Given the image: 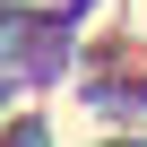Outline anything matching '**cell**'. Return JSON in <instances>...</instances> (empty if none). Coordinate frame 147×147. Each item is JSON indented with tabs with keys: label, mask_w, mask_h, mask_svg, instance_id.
Instances as JSON below:
<instances>
[{
	"label": "cell",
	"mask_w": 147,
	"mask_h": 147,
	"mask_svg": "<svg viewBox=\"0 0 147 147\" xmlns=\"http://www.w3.org/2000/svg\"><path fill=\"white\" fill-rule=\"evenodd\" d=\"M138 26H147V0H138Z\"/></svg>",
	"instance_id": "obj_1"
}]
</instances>
